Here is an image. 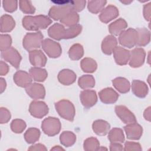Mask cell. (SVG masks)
<instances>
[{
  "instance_id": "obj_10",
  "label": "cell",
  "mask_w": 151,
  "mask_h": 151,
  "mask_svg": "<svg viewBox=\"0 0 151 151\" xmlns=\"http://www.w3.org/2000/svg\"><path fill=\"white\" fill-rule=\"evenodd\" d=\"M81 99L86 107H90L95 104L97 100L96 93L93 91L86 90L81 93Z\"/></svg>"
},
{
  "instance_id": "obj_8",
  "label": "cell",
  "mask_w": 151,
  "mask_h": 151,
  "mask_svg": "<svg viewBox=\"0 0 151 151\" xmlns=\"http://www.w3.org/2000/svg\"><path fill=\"white\" fill-rule=\"evenodd\" d=\"M127 138L132 140L139 139L142 134V129L138 124H132L124 127Z\"/></svg>"
},
{
  "instance_id": "obj_20",
  "label": "cell",
  "mask_w": 151,
  "mask_h": 151,
  "mask_svg": "<svg viewBox=\"0 0 151 151\" xmlns=\"http://www.w3.org/2000/svg\"><path fill=\"white\" fill-rule=\"evenodd\" d=\"M109 129V125L103 120H98L93 124V130L99 135H105Z\"/></svg>"
},
{
  "instance_id": "obj_32",
  "label": "cell",
  "mask_w": 151,
  "mask_h": 151,
  "mask_svg": "<svg viewBox=\"0 0 151 151\" xmlns=\"http://www.w3.org/2000/svg\"><path fill=\"white\" fill-rule=\"evenodd\" d=\"M79 84L82 88L91 87L94 86V80L91 76H84L80 78Z\"/></svg>"
},
{
  "instance_id": "obj_28",
  "label": "cell",
  "mask_w": 151,
  "mask_h": 151,
  "mask_svg": "<svg viewBox=\"0 0 151 151\" xmlns=\"http://www.w3.org/2000/svg\"><path fill=\"white\" fill-rule=\"evenodd\" d=\"M83 54V50L82 47L79 44H76L73 45L69 52L70 57L73 60H78L81 57Z\"/></svg>"
},
{
  "instance_id": "obj_22",
  "label": "cell",
  "mask_w": 151,
  "mask_h": 151,
  "mask_svg": "<svg viewBox=\"0 0 151 151\" xmlns=\"http://www.w3.org/2000/svg\"><path fill=\"white\" fill-rule=\"evenodd\" d=\"M109 139L111 143H123L124 137L122 130L120 129H113L109 134Z\"/></svg>"
},
{
  "instance_id": "obj_15",
  "label": "cell",
  "mask_w": 151,
  "mask_h": 151,
  "mask_svg": "<svg viewBox=\"0 0 151 151\" xmlns=\"http://www.w3.org/2000/svg\"><path fill=\"white\" fill-rule=\"evenodd\" d=\"M30 60L34 65L43 66L45 64L46 58L40 51H36L30 53Z\"/></svg>"
},
{
  "instance_id": "obj_40",
  "label": "cell",
  "mask_w": 151,
  "mask_h": 151,
  "mask_svg": "<svg viewBox=\"0 0 151 151\" xmlns=\"http://www.w3.org/2000/svg\"><path fill=\"white\" fill-rule=\"evenodd\" d=\"M110 150H123V147L122 145H120L119 143H111L110 146Z\"/></svg>"
},
{
  "instance_id": "obj_11",
  "label": "cell",
  "mask_w": 151,
  "mask_h": 151,
  "mask_svg": "<svg viewBox=\"0 0 151 151\" xmlns=\"http://www.w3.org/2000/svg\"><path fill=\"white\" fill-rule=\"evenodd\" d=\"M4 58L10 62L14 66L18 67L21 60V57L18 52L14 48H11L3 54Z\"/></svg>"
},
{
  "instance_id": "obj_24",
  "label": "cell",
  "mask_w": 151,
  "mask_h": 151,
  "mask_svg": "<svg viewBox=\"0 0 151 151\" xmlns=\"http://www.w3.org/2000/svg\"><path fill=\"white\" fill-rule=\"evenodd\" d=\"M40 135V133L38 129L31 128L26 132L24 137L26 142L28 143H34L38 140Z\"/></svg>"
},
{
  "instance_id": "obj_13",
  "label": "cell",
  "mask_w": 151,
  "mask_h": 151,
  "mask_svg": "<svg viewBox=\"0 0 151 151\" xmlns=\"http://www.w3.org/2000/svg\"><path fill=\"white\" fill-rule=\"evenodd\" d=\"M100 97L103 102L106 103H111L117 100L118 95L111 88H106L100 93Z\"/></svg>"
},
{
  "instance_id": "obj_3",
  "label": "cell",
  "mask_w": 151,
  "mask_h": 151,
  "mask_svg": "<svg viewBox=\"0 0 151 151\" xmlns=\"http://www.w3.org/2000/svg\"><path fill=\"white\" fill-rule=\"evenodd\" d=\"M42 129L44 133L48 136H54L60 130V122L57 119L48 117L43 122Z\"/></svg>"
},
{
  "instance_id": "obj_7",
  "label": "cell",
  "mask_w": 151,
  "mask_h": 151,
  "mask_svg": "<svg viewBox=\"0 0 151 151\" xmlns=\"http://www.w3.org/2000/svg\"><path fill=\"white\" fill-rule=\"evenodd\" d=\"M29 111L34 116L41 117L47 113L48 108L45 103L42 102H32L30 105Z\"/></svg>"
},
{
  "instance_id": "obj_5",
  "label": "cell",
  "mask_w": 151,
  "mask_h": 151,
  "mask_svg": "<svg viewBox=\"0 0 151 151\" xmlns=\"http://www.w3.org/2000/svg\"><path fill=\"white\" fill-rule=\"evenodd\" d=\"M43 48L51 57H57L61 52L60 45L50 40H45L43 43Z\"/></svg>"
},
{
  "instance_id": "obj_34",
  "label": "cell",
  "mask_w": 151,
  "mask_h": 151,
  "mask_svg": "<svg viewBox=\"0 0 151 151\" xmlns=\"http://www.w3.org/2000/svg\"><path fill=\"white\" fill-rule=\"evenodd\" d=\"M124 147L123 148L124 150H138L141 151L142 148L139 143L131 142H127L124 144Z\"/></svg>"
},
{
  "instance_id": "obj_33",
  "label": "cell",
  "mask_w": 151,
  "mask_h": 151,
  "mask_svg": "<svg viewBox=\"0 0 151 151\" xmlns=\"http://www.w3.org/2000/svg\"><path fill=\"white\" fill-rule=\"evenodd\" d=\"M25 127L24 122L21 120H15L12 122L11 129L15 133H21Z\"/></svg>"
},
{
  "instance_id": "obj_23",
  "label": "cell",
  "mask_w": 151,
  "mask_h": 151,
  "mask_svg": "<svg viewBox=\"0 0 151 151\" xmlns=\"http://www.w3.org/2000/svg\"><path fill=\"white\" fill-rule=\"evenodd\" d=\"M100 147V143L98 140L94 137H90L87 139L83 145V148L86 151H95L99 150Z\"/></svg>"
},
{
  "instance_id": "obj_12",
  "label": "cell",
  "mask_w": 151,
  "mask_h": 151,
  "mask_svg": "<svg viewBox=\"0 0 151 151\" xmlns=\"http://www.w3.org/2000/svg\"><path fill=\"white\" fill-rule=\"evenodd\" d=\"M145 52L143 50L137 48L133 51L132 57L131 58L130 64L132 67H139L144 61Z\"/></svg>"
},
{
  "instance_id": "obj_21",
  "label": "cell",
  "mask_w": 151,
  "mask_h": 151,
  "mask_svg": "<svg viewBox=\"0 0 151 151\" xmlns=\"http://www.w3.org/2000/svg\"><path fill=\"white\" fill-rule=\"evenodd\" d=\"M14 80L18 86L22 87L27 86L31 82V79L28 74L24 71L17 72L15 74Z\"/></svg>"
},
{
  "instance_id": "obj_19",
  "label": "cell",
  "mask_w": 151,
  "mask_h": 151,
  "mask_svg": "<svg viewBox=\"0 0 151 151\" xmlns=\"http://www.w3.org/2000/svg\"><path fill=\"white\" fill-rule=\"evenodd\" d=\"M132 89L134 93L139 97L145 96L147 91L146 84L139 81H134L133 82Z\"/></svg>"
},
{
  "instance_id": "obj_6",
  "label": "cell",
  "mask_w": 151,
  "mask_h": 151,
  "mask_svg": "<svg viewBox=\"0 0 151 151\" xmlns=\"http://www.w3.org/2000/svg\"><path fill=\"white\" fill-rule=\"evenodd\" d=\"M137 37V34L134 29H129L123 32L120 37V42L122 44L129 48L133 47Z\"/></svg>"
},
{
  "instance_id": "obj_39",
  "label": "cell",
  "mask_w": 151,
  "mask_h": 151,
  "mask_svg": "<svg viewBox=\"0 0 151 151\" xmlns=\"http://www.w3.org/2000/svg\"><path fill=\"white\" fill-rule=\"evenodd\" d=\"M28 150H47V149L44 145L38 143V144H36L30 146Z\"/></svg>"
},
{
  "instance_id": "obj_14",
  "label": "cell",
  "mask_w": 151,
  "mask_h": 151,
  "mask_svg": "<svg viewBox=\"0 0 151 151\" xmlns=\"http://www.w3.org/2000/svg\"><path fill=\"white\" fill-rule=\"evenodd\" d=\"M27 92L33 98H43L44 96L45 91L44 87L37 84H32L28 89Z\"/></svg>"
},
{
  "instance_id": "obj_29",
  "label": "cell",
  "mask_w": 151,
  "mask_h": 151,
  "mask_svg": "<svg viewBox=\"0 0 151 151\" xmlns=\"http://www.w3.org/2000/svg\"><path fill=\"white\" fill-rule=\"evenodd\" d=\"M126 27V24L125 21L122 19H119L110 25V31L111 33L117 35L120 31L125 28Z\"/></svg>"
},
{
  "instance_id": "obj_42",
  "label": "cell",
  "mask_w": 151,
  "mask_h": 151,
  "mask_svg": "<svg viewBox=\"0 0 151 151\" xmlns=\"http://www.w3.org/2000/svg\"><path fill=\"white\" fill-rule=\"evenodd\" d=\"M51 150H64V149L60 146H55L51 149Z\"/></svg>"
},
{
  "instance_id": "obj_31",
  "label": "cell",
  "mask_w": 151,
  "mask_h": 151,
  "mask_svg": "<svg viewBox=\"0 0 151 151\" xmlns=\"http://www.w3.org/2000/svg\"><path fill=\"white\" fill-rule=\"evenodd\" d=\"M30 73L34 79L36 81H44L47 77V73L44 70L39 68H32Z\"/></svg>"
},
{
  "instance_id": "obj_35",
  "label": "cell",
  "mask_w": 151,
  "mask_h": 151,
  "mask_svg": "<svg viewBox=\"0 0 151 151\" xmlns=\"http://www.w3.org/2000/svg\"><path fill=\"white\" fill-rule=\"evenodd\" d=\"M140 38H139V44L145 45L149 41V33L146 32L145 29H142L140 32Z\"/></svg>"
},
{
  "instance_id": "obj_26",
  "label": "cell",
  "mask_w": 151,
  "mask_h": 151,
  "mask_svg": "<svg viewBox=\"0 0 151 151\" xmlns=\"http://www.w3.org/2000/svg\"><path fill=\"white\" fill-rule=\"evenodd\" d=\"M113 84L115 87L122 93H126L129 91V82L124 78H118L113 81Z\"/></svg>"
},
{
  "instance_id": "obj_25",
  "label": "cell",
  "mask_w": 151,
  "mask_h": 151,
  "mask_svg": "<svg viewBox=\"0 0 151 151\" xmlns=\"http://www.w3.org/2000/svg\"><path fill=\"white\" fill-rule=\"evenodd\" d=\"M116 45V40L114 37L109 36L106 37L103 42L102 49L106 54H110L113 48Z\"/></svg>"
},
{
  "instance_id": "obj_1",
  "label": "cell",
  "mask_w": 151,
  "mask_h": 151,
  "mask_svg": "<svg viewBox=\"0 0 151 151\" xmlns=\"http://www.w3.org/2000/svg\"><path fill=\"white\" fill-rule=\"evenodd\" d=\"M51 23V21L44 17H25L23 21L24 27L27 29L45 28Z\"/></svg>"
},
{
  "instance_id": "obj_36",
  "label": "cell",
  "mask_w": 151,
  "mask_h": 151,
  "mask_svg": "<svg viewBox=\"0 0 151 151\" xmlns=\"http://www.w3.org/2000/svg\"><path fill=\"white\" fill-rule=\"evenodd\" d=\"M11 44V38L8 35H1V49L4 50L8 48Z\"/></svg>"
},
{
  "instance_id": "obj_30",
  "label": "cell",
  "mask_w": 151,
  "mask_h": 151,
  "mask_svg": "<svg viewBox=\"0 0 151 151\" xmlns=\"http://www.w3.org/2000/svg\"><path fill=\"white\" fill-rule=\"evenodd\" d=\"M81 67L84 71L93 72L96 68V64L92 59L85 58L81 62Z\"/></svg>"
},
{
  "instance_id": "obj_38",
  "label": "cell",
  "mask_w": 151,
  "mask_h": 151,
  "mask_svg": "<svg viewBox=\"0 0 151 151\" xmlns=\"http://www.w3.org/2000/svg\"><path fill=\"white\" fill-rule=\"evenodd\" d=\"M77 20H78L77 19V17L76 16L73 15L71 17L68 18L67 19H64L62 21V22L63 23H64L65 24L67 25H72V24H73L74 23H76Z\"/></svg>"
},
{
  "instance_id": "obj_37",
  "label": "cell",
  "mask_w": 151,
  "mask_h": 151,
  "mask_svg": "<svg viewBox=\"0 0 151 151\" xmlns=\"http://www.w3.org/2000/svg\"><path fill=\"white\" fill-rule=\"evenodd\" d=\"M10 119V114L5 109H1V123H6Z\"/></svg>"
},
{
  "instance_id": "obj_18",
  "label": "cell",
  "mask_w": 151,
  "mask_h": 151,
  "mask_svg": "<svg viewBox=\"0 0 151 151\" xmlns=\"http://www.w3.org/2000/svg\"><path fill=\"white\" fill-rule=\"evenodd\" d=\"M129 57V51L119 47L114 51V57L116 61L119 64H125L128 60Z\"/></svg>"
},
{
  "instance_id": "obj_9",
  "label": "cell",
  "mask_w": 151,
  "mask_h": 151,
  "mask_svg": "<svg viewBox=\"0 0 151 151\" xmlns=\"http://www.w3.org/2000/svg\"><path fill=\"white\" fill-rule=\"evenodd\" d=\"M116 111L117 115L126 123L135 122V118L133 114L123 106H117Z\"/></svg>"
},
{
  "instance_id": "obj_41",
  "label": "cell",
  "mask_w": 151,
  "mask_h": 151,
  "mask_svg": "<svg viewBox=\"0 0 151 151\" xmlns=\"http://www.w3.org/2000/svg\"><path fill=\"white\" fill-rule=\"evenodd\" d=\"M8 71V66L4 63L3 62H1V75L5 74Z\"/></svg>"
},
{
  "instance_id": "obj_17",
  "label": "cell",
  "mask_w": 151,
  "mask_h": 151,
  "mask_svg": "<svg viewBox=\"0 0 151 151\" xmlns=\"http://www.w3.org/2000/svg\"><path fill=\"white\" fill-rule=\"evenodd\" d=\"M58 79L64 84H70L74 81L76 75L70 70H63L60 73Z\"/></svg>"
},
{
  "instance_id": "obj_43",
  "label": "cell",
  "mask_w": 151,
  "mask_h": 151,
  "mask_svg": "<svg viewBox=\"0 0 151 151\" xmlns=\"http://www.w3.org/2000/svg\"><path fill=\"white\" fill-rule=\"evenodd\" d=\"M107 150V148H104V147H99V150Z\"/></svg>"
},
{
  "instance_id": "obj_27",
  "label": "cell",
  "mask_w": 151,
  "mask_h": 151,
  "mask_svg": "<svg viewBox=\"0 0 151 151\" xmlns=\"http://www.w3.org/2000/svg\"><path fill=\"white\" fill-rule=\"evenodd\" d=\"M15 23L13 19L8 16L4 17L1 20V31L8 32L11 31L14 27Z\"/></svg>"
},
{
  "instance_id": "obj_4",
  "label": "cell",
  "mask_w": 151,
  "mask_h": 151,
  "mask_svg": "<svg viewBox=\"0 0 151 151\" xmlns=\"http://www.w3.org/2000/svg\"><path fill=\"white\" fill-rule=\"evenodd\" d=\"M42 36L40 32L28 34L26 35L24 40V46L27 50L40 47Z\"/></svg>"
},
{
  "instance_id": "obj_2",
  "label": "cell",
  "mask_w": 151,
  "mask_h": 151,
  "mask_svg": "<svg viewBox=\"0 0 151 151\" xmlns=\"http://www.w3.org/2000/svg\"><path fill=\"white\" fill-rule=\"evenodd\" d=\"M56 108L63 117L69 120H73L74 115V109L70 102L66 100L59 101L56 104Z\"/></svg>"
},
{
  "instance_id": "obj_16",
  "label": "cell",
  "mask_w": 151,
  "mask_h": 151,
  "mask_svg": "<svg viewBox=\"0 0 151 151\" xmlns=\"http://www.w3.org/2000/svg\"><path fill=\"white\" fill-rule=\"evenodd\" d=\"M61 143L65 147H70L73 145L76 140V137L74 133L70 132H64L60 138Z\"/></svg>"
}]
</instances>
